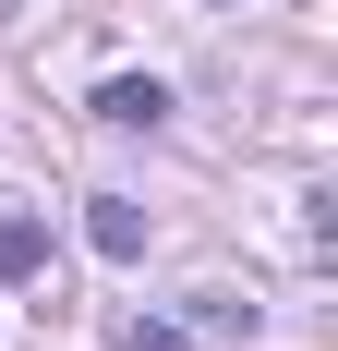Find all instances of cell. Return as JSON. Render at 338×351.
I'll return each mask as SVG.
<instances>
[{"label": "cell", "mask_w": 338, "mask_h": 351, "mask_svg": "<svg viewBox=\"0 0 338 351\" xmlns=\"http://www.w3.org/2000/svg\"><path fill=\"white\" fill-rule=\"evenodd\" d=\"M97 121L145 134V121H169V85H157V73H109V85H97Z\"/></svg>", "instance_id": "obj_1"}, {"label": "cell", "mask_w": 338, "mask_h": 351, "mask_svg": "<svg viewBox=\"0 0 338 351\" xmlns=\"http://www.w3.org/2000/svg\"><path fill=\"white\" fill-rule=\"evenodd\" d=\"M85 243H97L109 267H133V254H145V206H133V194H97V206H85Z\"/></svg>", "instance_id": "obj_2"}, {"label": "cell", "mask_w": 338, "mask_h": 351, "mask_svg": "<svg viewBox=\"0 0 338 351\" xmlns=\"http://www.w3.org/2000/svg\"><path fill=\"white\" fill-rule=\"evenodd\" d=\"M36 267H49V218L0 206V279H36Z\"/></svg>", "instance_id": "obj_3"}, {"label": "cell", "mask_w": 338, "mask_h": 351, "mask_svg": "<svg viewBox=\"0 0 338 351\" xmlns=\"http://www.w3.org/2000/svg\"><path fill=\"white\" fill-rule=\"evenodd\" d=\"M121 351H194V339H181L169 315H133V327H121Z\"/></svg>", "instance_id": "obj_4"}]
</instances>
